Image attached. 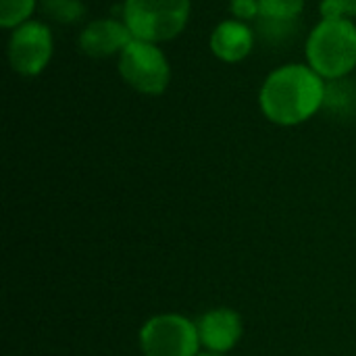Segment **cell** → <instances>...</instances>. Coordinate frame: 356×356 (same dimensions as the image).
Instances as JSON below:
<instances>
[{
  "label": "cell",
  "mask_w": 356,
  "mask_h": 356,
  "mask_svg": "<svg viewBox=\"0 0 356 356\" xmlns=\"http://www.w3.org/2000/svg\"><path fill=\"white\" fill-rule=\"evenodd\" d=\"M305 0H259V15L267 19H296Z\"/></svg>",
  "instance_id": "4fadbf2b"
},
{
  "label": "cell",
  "mask_w": 356,
  "mask_h": 356,
  "mask_svg": "<svg viewBox=\"0 0 356 356\" xmlns=\"http://www.w3.org/2000/svg\"><path fill=\"white\" fill-rule=\"evenodd\" d=\"M142 348L146 356H196L198 353V327L179 315L152 317L142 334Z\"/></svg>",
  "instance_id": "5b68a950"
},
{
  "label": "cell",
  "mask_w": 356,
  "mask_h": 356,
  "mask_svg": "<svg viewBox=\"0 0 356 356\" xmlns=\"http://www.w3.org/2000/svg\"><path fill=\"white\" fill-rule=\"evenodd\" d=\"M232 10L240 19H252L259 17V0H232Z\"/></svg>",
  "instance_id": "2e32d148"
},
{
  "label": "cell",
  "mask_w": 356,
  "mask_h": 356,
  "mask_svg": "<svg viewBox=\"0 0 356 356\" xmlns=\"http://www.w3.org/2000/svg\"><path fill=\"white\" fill-rule=\"evenodd\" d=\"M252 31L242 21H223L211 35V50L225 63H240L252 50Z\"/></svg>",
  "instance_id": "9c48e42d"
},
{
  "label": "cell",
  "mask_w": 356,
  "mask_h": 356,
  "mask_svg": "<svg viewBox=\"0 0 356 356\" xmlns=\"http://www.w3.org/2000/svg\"><path fill=\"white\" fill-rule=\"evenodd\" d=\"M119 73L142 94H163L171 79V69L163 50L144 40H131L119 56Z\"/></svg>",
  "instance_id": "277c9868"
},
{
  "label": "cell",
  "mask_w": 356,
  "mask_h": 356,
  "mask_svg": "<svg viewBox=\"0 0 356 356\" xmlns=\"http://www.w3.org/2000/svg\"><path fill=\"white\" fill-rule=\"evenodd\" d=\"M323 106L330 111H338V113H355L356 108V88L342 79H332L330 86H325V100Z\"/></svg>",
  "instance_id": "30bf717a"
},
{
  "label": "cell",
  "mask_w": 356,
  "mask_h": 356,
  "mask_svg": "<svg viewBox=\"0 0 356 356\" xmlns=\"http://www.w3.org/2000/svg\"><path fill=\"white\" fill-rule=\"evenodd\" d=\"M200 356H223L221 353H209V355H200Z\"/></svg>",
  "instance_id": "e0dca14e"
},
{
  "label": "cell",
  "mask_w": 356,
  "mask_h": 356,
  "mask_svg": "<svg viewBox=\"0 0 356 356\" xmlns=\"http://www.w3.org/2000/svg\"><path fill=\"white\" fill-rule=\"evenodd\" d=\"M296 19H267L261 15L257 19V31L269 44H288L296 35Z\"/></svg>",
  "instance_id": "8fae6325"
},
{
  "label": "cell",
  "mask_w": 356,
  "mask_h": 356,
  "mask_svg": "<svg viewBox=\"0 0 356 356\" xmlns=\"http://www.w3.org/2000/svg\"><path fill=\"white\" fill-rule=\"evenodd\" d=\"M123 17L136 40L156 44L184 31L190 0H125Z\"/></svg>",
  "instance_id": "3957f363"
},
{
  "label": "cell",
  "mask_w": 356,
  "mask_h": 356,
  "mask_svg": "<svg viewBox=\"0 0 356 356\" xmlns=\"http://www.w3.org/2000/svg\"><path fill=\"white\" fill-rule=\"evenodd\" d=\"M200 342L213 353H225L234 348L242 336L240 315L229 309H217L207 313L198 323Z\"/></svg>",
  "instance_id": "ba28073f"
},
{
  "label": "cell",
  "mask_w": 356,
  "mask_h": 356,
  "mask_svg": "<svg viewBox=\"0 0 356 356\" xmlns=\"http://www.w3.org/2000/svg\"><path fill=\"white\" fill-rule=\"evenodd\" d=\"M323 19H348L356 17V0H323L321 2Z\"/></svg>",
  "instance_id": "9a60e30c"
},
{
  "label": "cell",
  "mask_w": 356,
  "mask_h": 356,
  "mask_svg": "<svg viewBox=\"0 0 356 356\" xmlns=\"http://www.w3.org/2000/svg\"><path fill=\"white\" fill-rule=\"evenodd\" d=\"M52 56L50 29L40 21H25L15 27L8 40V58L17 73L38 75L46 69Z\"/></svg>",
  "instance_id": "8992f818"
},
{
  "label": "cell",
  "mask_w": 356,
  "mask_h": 356,
  "mask_svg": "<svg viewBox=\"0 0 356 356\" xmlns=\"http://www.w3.org/2000/svg\"><path fill=\"white\" fill-rule=\"evenodd\" d=\"M35 0H0V25L10 29L23 25L33 13Z\"/></svg>",
  "instance_id": "7c38bea8"
},
{
  "label": "cell",
  "mask_w": 356,
  "mask_h": 356,
  "mask_svg": "<svg viewBox=\"0 0 356 356\" xmlns=\"http://www.w3.org/2000/svg\"><path fill=\"white\" fill-rule=\"evenodd\" d=\"M309 67L327 79H342L356 67V25L350 19H323L307 40Z\"/></svg>",
  "instance_id": "7a4b0ae2"
},
{
  "label": "cell",
  "mask_w": 356,
  "mask_h": 356,
  "mask_svg": "<svg viewBox=\"0 0 356 356\" xmlns=\"http://www.w3.org/2000/svg\"><path fill=\"white\" fill-rule=\"evenodd\" d=\"M44 13L60 23L77 21L83 13V4L79 0H44Z\"/></svg>",
  "instance_id": "5bb4252c"
},
{
  "label": "cell",
  "mask_w": 356,
  "mask_h": 356,
  "mask_svg": "<svg viewBox=\"0 0 356 356\" xmlns=\"http://www.w3.org/2000/svg\"><path fill=\"white\" fill-rule=\"evenodd\" d=\"M325 100V83L305 65H286L273 71L261 88V111L277 125H298L311 119Z\"/></svg>",
  "instance_id": "6da1fadb"
},
{
  "label": "cell",
  "mask_w": 356,
  "mask_h": 356,
  "mask_svg": "<svg viewBox=\"0 0 356 356\" xmlns=\"http://www.w3.org/2000/svg\"><path fill=\"white\" fill-rule=\"evenodd\" d=\"M131 40L134 35L125 23L113 19H100L86 25V29L79 35V48L94 58H102L115 52H123Z\"/></svg>",
  "instance_id": "52a82bcc"
}]
</instances>
